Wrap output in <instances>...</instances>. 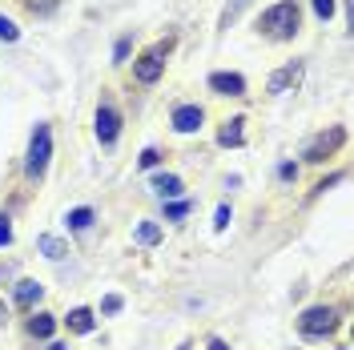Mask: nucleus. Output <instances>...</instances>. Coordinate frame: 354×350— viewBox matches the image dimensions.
<instances>
[{
  "mask_svg": "<svg viewBox=\"0 0 354 350\" xmlns=\"http://www.w3.org/2000/svg\"><path fill=\"white\" fill-rule=\"evenodd\" d=\"M298 81H302V61H290V65H282L270 81H266V89H270V93H286V89L298 85Z\"/></svg>",
  "mask_w": 354,
  "mask_h": 350,
  "instance_id": "7",
  "label": "nucleus"
},
{
  "mask_svg": "<svg viewBox=\"0 0 354 350\" xmlns=\"http://www.w3.org/2000/svg\"><path fill=\"white\" fill-rule=\"evenodd\" d=\"M314 12H318V21H330L334 17V0H314Z\"/></svg>",
  "mask_w": 354,
  "mask_h": 350,
  "instance_id": "22",
  "label": "nucleus"
},
{
  "mask_svg": "<svg viewBox=\"0 0 354 350\" xmlns=\"http://www.w3.org/2000/svg\"><path fill=\"white\" fill-rule=\"evenodd\" d=\"M113 57H117V61H125V57H129V41H117V48H113Z\"/></svg>",
  "mask_w": 354,
  "mask_h": 350,
  "instance_id": "28",
  "label": "nucleus"
},
{
  "mask_svg": "<svg viewBox=\"0 0 354 350\" xmlns=\"http://www.w3.org/2000/svg\"><path fill=\"white\" fill-rule=\"evenodd\" d=\"M37 250H41L44 258H53V262H61L68 254V246L61 238H53V234H41V238H37Z\"/></svg>",
  "mask_w": 354,
  "mask_h": 350,
  "instance_id": "11",
  "label": "nucleus"
},
{
  "mask_svg": "<svg viewBox=\"0 0 354 350\" xmlns=\"http://www.w3.org/2000/svg\"><path fill=\"white\" fill-rule=\"evenodd\" d=\"M161 53H165V44H157V48H145V53L137 57V65H133V77H137L141 85H157V81H161V68H165Z\"/></svg>",
  "mask_w": 354,
  "mask_h": 350,
  "instance_id": "4",
  "label": "nucleus"
},
{
  "mask_svg": "<svg viewBox=\"0 0 354 350\" xmlns=\"http://www.w3.org/2000/svg\"><path fill=\"white\" fill-rule=\"evenodd\" d=\"M24 4H28V12H37V17H44V12H53V8H57L61 0H24Z\"/></svg>",
  "mask_w": 354,
  "mask_h": 350,
  "instance_id": "20",
  "label": "nucleus"
},
{
  "mask_svg": "<svg viewBox=\"0 0 354 350\" xmlns=\"http://www.w3.org/2000/svg\"><path fill=\"white\" fill-rule=\"evenodd\" d=\"M245 4H250V0H234V4L225 8V17H221V28H230V24L238 21V17H242V8H245Z\"/></svg>",
  "mask_w": 354,
  "mask_h": 350,
  "instance_id": "18",
  "label": "nucleus"
},
{
  "mask_svg": "<svg viewBox=\"0 0 354 350\" xmlns=\"http://www.w3.org/2000/svg\"><path fill=\"white\" fill-rule=\"evenodd\" d=\"M48 157H53V129H48V125H37V129H32V141H28V161H24L28 177L41 181L44 169H48Z\"/></svg>",
  "mask_w": 354,
  "mask_h": 350,
  "instance_id": "2",
  "label": "nucleus"
},
{
  "mask_svg": "<svg viewBox=\"0 0 354 350\" xmlns=\"http://www.w3.org/2000/svg\"><path fill=\"white\" fill-rule=\"evenodd\" d=\"M342 141H346V129H330V133H322V137H314L306 145V161H326Z\"/></svg>",
  "mask_w": 354,
  "mask_h": 350,
  "instance_id": "6",
  "label": "nucleus"
},
{
  "mask_svg": "<svg viewBox=\"0 0 354 350\" xmlns=\"http://www.w3.org/2000/svg\"><path fill=\"white\" fill-rule=\"evenodd\" d=\"M41 294H44V286H41V282H32V278L17 282V302H21V306H32V302H41Z\"/></svg>",
  "mask_w": 354,
  "mask_h": 350,
  "instance_id": "12",
  "label": "nucleus"
},
{
  "mask_svg": "<svg viewBox=\"0 0 354 350\" xmlns=\"http://www.w3.org/2000/svg\"><path fill=\"white\" fill-rule=\"evenodd\" d=\"M185 214H189V201H169V205H165V218L169 221H181Z\"/></svg>",
  "mask_w": 354,
  "mask_h": 350,
  "instance_id": "19",
  "label": "nucleus"
},
{
  "mask_svg": "<svg viewBox=\"0 0 354 350\" xmlns=\"http://www.w3.org/2000/svg\"><path fill=\"white\" fill-rule=\"evenodd\" d=\"M65 221H68V230H88V225H93V210H88V205H81V210H73Z\"/></svg>",
  "mask_w": 354,
  "mask_h": 350,
  "instance_id": "17",
  "label": "nucleus"
},
{
  "mask_svg": "<svg viewBox=\"0 0 354 350\" xmlns=\"http://www.w3.org/2000/svg\"><path fill=\"white\" fill-rule=\"evenodd\" d=\"M68 330H77V334H88V330H93V310L77 306L73 314H68Z\"/></svg>",
  "mask_w": 354,
  "mask_h": 350,
  "instance_id": "14",
  "label": "nucleus"
},
{
  "mask_svg": "<svg viewBox=\"0 0 354 350\" xmlns=\"http://www.w3.org/2000/svg\"><path fill=\"white\" fill-rule=\"evenodd\" d=\"M209 89L221 93V97H242L245 93V77L242 73H214V77H209Z\"/></svg>",
  "mask_w": 354,
  "mask_h": 350,
  "instance_id": "8",
  "label": "nucleus"
},
{
  "mask_svg": "<svg viewBox=\"0 0 354 350\" xmlns=\"http://www.w3.org/2000/svg\"><path fill=\"white\" fill-rule=\"evenodd\" d=\"M157 241H161V225L141 221V225H137V246H157Z\"/></svg>",
  "mask_w": 354,
  "mask_h": 350,
  "instance_id": "16",
  "label": "nucleus"
},
{
  "mask_svg": "<svg viewBox=\"0 0 354 350\" xmlns=\"http://www.w3.org/2000/svg\"><path fill=\"white\" fill-rule=\"evenodd\" d=\"M153 194L165 197V201H177V197L185 194V185H181L177 174H153Z\"/></svg>",
  "mask_w": 354,
  "mask_h": 350,
  "instance_id": "10",
  "label": "nucleus"
},
{
  "mask_svg": "<svg viewBox=\"0 0 354 350\" xmlns=\"http://www.w3.org/2000/svg\"><path fill=\"white\" fill-rule=\"evenodd\" d=\"M298 326H302L306 338H326V334L338 326V314H334L330 306H310L306 314L298 318Z\"/></svg>",
  "mask_w": 354,
  "mask_h": 350,
  "instance_id": "3",
  "label": "nucleus"
},
{
  "mask_svg": "<svg viewBox=\"0 0 354 350\" xmlns=\"http://www.w3.org/2000/svg\"><path fill=\"white\" fill-rule=\"evenodd\" d=\"M242 125H245L242 117H234V121L218 133V145H225V149H230V145H242Z\"/></svg>",
  "mask_w": 354,
  "mask_h": 350,
  "instance_id": "13",
  "label": "nucleus"
},
{
  "mask_svg": "<svg viewBox=\"0 0 354 350\" xmlns=\"http://www.w3.org/2000/svg\"><path fill=\"white\" fill-rule=\"evenodd\" d=\"M209 350H230V347H225V342H221V338H214V342H209Z\"/></svg>",
  "mask_w": 354,
  "mask_h": 350,
  "instance_id": "29",
  "label": "nucleus"
},
{
  "mask_svg": "<svg viewBox=\"0 0 354 350\" xmlns=\"http://www.w3.org/2000/svg\"><path fill=\"white\" fill-rule=\"evenodd\" d=\"M258 28H262L270 41H290L298 33V4L294 0H282L274 8H266L262 17H258Z\"/></svg>",
  "mask_w": 354,
  "mask_h": 350,
  "instance_id": "1",
  "label": "nucleus"
},
{
  "mask_svg": "<svg viewBox=\"0 0 354 350\" xmlns=\"http://www.w3.org/2000/svg\"><path fill=\"white\" fill-rule=\"evenodd\" d=\"M121 306H125V302H121V294H109V298L101 302V310H105V314H117Z\"/></svg>",
  "mask_w": 354,
  "mask_h": 350,
  "instance_id": "25",
  "label": "nucleus"
},
{
  "mask_svg": "<svg viewBox=\"0 0 354 350\" xmlns=\"http://www.w3.org/2000/svg\"><path fill=\"white\" fill-rule=\"evenodd\" d=\"M225 225H230V205H218V214H214V230H225Z\"/></svg>",
  "mask_w": 354,
  "mask_h": 350,
  "instance_id": "23",
  "label": "nucleus"
},
{
  "mask_svg": "<svg viewBox=\"0 0 354 350\" xmlns=\"http://www.w3.org/2000/svg\"><path fill=\"white\" fill-rule=\"evenodd\" d=\"M93 129H97V141H101V145H113L117 133H121V113L113 109V105H101L97 117H93Z\"/></svg>",
  "mask_w": 354,
  "mask_h": 350,
  "instance_id": "5",
  "label": "nucleus"
},
{
  "mask_svg": "<svg viewBox=\"0 0 354 350\" xmlns=\"http://www.w3.org/2000/svg\"><path fill=\"white\" fill-rule=\"evenodd\" d=\"M12 241V225H8V218H0V246H8Z\"/></svg>",
  "mask_w": 354,
  "mask_h": 350,
  "instance_id": "27",
  "label": "nucleus"
},
{
  "mask_svg": "<svg viewBox=\"0 0 354 350\" xmlns=\"http://www.w3.org/2000/svg\"><path fill=\"white\" fill-rule=\"evenodd\" d=\"M278 177H282V181H294V177H298V165H294V161H282V165H278Z\"/></svg>",
  "mask_w": 354,
  "mask_h": 350,
  "instance_id": "24",
  "label": "nucleus"
},
{
  "mask_svg": "<svg viewBox=\"0 0 354 350\" xmlns=\"http://www.w3.org/2000/svg\"><path fill=\"white\" fill-rule=\"evenodd\" d=\"M4 318H8V310H4V302H0V322H4Z\"/></svg>",
  "mask_w": 354,
  "mask_h": 350,
  "instance_id": "30",
  "label": "nucleus"
},
{
  "mask_svg": "<svg viewBox=\"0 0 354 350\" xmlns=\"http://www.w3.org/2000/svg\"><path fill=\"white\" fill-rule=\"evenodd\" d=\"M17 37H21V28L8 21V17H0V41H17Z\"/></svg>",
  "mask_w": 354,
  "mask_h": 350,
  "instance_id": "21",
  "label": "nucleus"
},
{
  "mask_svg": "<svg viewBox=\"0 0 354 350\" xmlns=\"http://www.w3.org/2000/svg\"><path fill=\"white\" fill-rule=\"evenodd\" d=\"M157 161H161V154H157V149H145V154H141V169H153Z\"/></svg>",
  "mask_w": 354,
  "mask_h": 350,
  "instance_id": "26",
  "label": "nucleus"
},
{
  "mask_svg": "<svg viewBox=\"0 0 354 350\" xmlns=\"http://www.w3.org/2000/svg\"><path fill=\"white\" fill-rule=\"evenodd\" d=\"M28 334L32 338H48L53 334V314H32L28 318Z\"/></svg>",
  "mask_w": 354,
  "mask_h": 350,
  "instance_id": "15",
  "label": "nucleus"
},
{
  "mask_svg": "<svg viewBox=\"0 0 354 350\" xmlns=\"http://www.w3.org/2000/svg\"><path fill=\"white\" fill-rule=\"evenodd\" d=\"M201 121H205V113H201L198 105H177L174 109V129L177 133H198Z\"/></svg>",
  "mask_w": 354,
  "mask_h": 350,
  "instance_id": "9",
  "label": "nucleus"
}]
</instances>
